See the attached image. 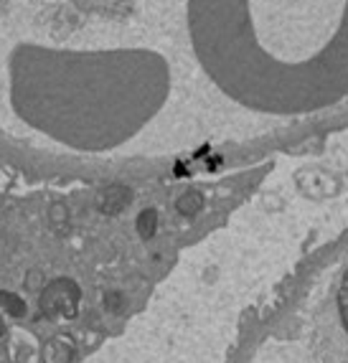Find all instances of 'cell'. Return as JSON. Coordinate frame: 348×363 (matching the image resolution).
<instances>
[{
    "instance_id": "6da1fadb",
    "label": "cell",
    "mask_w": 348,
    "mask_h": 363,
    "mask_svg": "<svg viewBox=\"0 0 348 363\" xmlns=\"http://www.w3.org/2000/svg\"><path fill=\"white\" fill-rule=\"evenodd\" d=\"M203 69L272 133L348 102V0H191Z\"/></svg>"
}]
</instances>
